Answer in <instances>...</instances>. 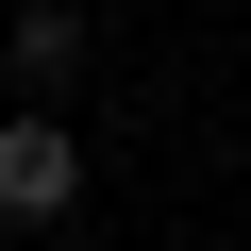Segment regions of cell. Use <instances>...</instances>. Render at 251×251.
<instances>
[{"label":"cell","mask_w":251,"mask_h":251,"mask_svg":"<svg viewBox=\"0 0 251 251\" xmlns=\"http://www.w3.org/2000/svg\"><path fill=\"white\" fill-rule=\"evenodd\" d=\"M67 218H84V134L50 100H17L0 117V234H67Z\"/></svg>","instance_id":"obj_1"},{"label":"cell","mask_w":251,"mask_h":251,"mask_svg":"<svg viewBox=\"0 0 251 251\" xmlns=\"http://www.w3.org/2000/svg\"><path fill=\"white\" fill-rule=\"evenodd\" d=\"M0 67H17V100H67L84 84V0H17L0 17Z\"/></svg>","instance_id":"obj_2"}]
</instances>
